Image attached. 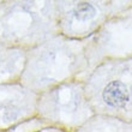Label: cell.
I'll use <instances>...</instances> for the list:
<instances>
[{
  "label": "cell",
  "instance_id": "30bf717a",
  "mask_svg": "<svg viewBox=\"0 0 132 132\" xmlns=\"http://www.w3.org/2000/svg\"><path fill=\"white\" fill-rule=\"evenodd\" d=\"M48 125L46 121H43L41 118H38L37 115H35L32 118L25 120V121L18 124L17 126H14L13 129H11V131L16 132H29V131H42L43 129H46Z\"/></svg>",
  "mask_w": 132,
  "mask_h": 132
},
{
  "label": "cell",
  "instance_id": "8992f818",
  "mask_svg": "<svg viewBox=\"0 0 132 132\" xmlns=\"http://www.w3.org/2000/svg\"><path fill=\"white\" fill-rule=\"evenodd\" d=\"M85 55L89 70L103 60L132 56V6L113 14L85 38Z\"/></svg>",
  "mask_w": 132,
  "mask_h": 132
},
{
  "label": "cell",
  "instance_id": "ba28073f",
  "mask_svg": "<svg viewBox=\"0 0 132 132\" xmlns=\"http://www.w3.org/2000/svg\"><path fill=\"white\" fill-rule=\"evenodd\" d=\"M27 49L0 43V83L18 82L24 69Z\"/></svg>",
  "mask_w": 132,
  "mask_h": 132
},
{
  "label": "cell",
  "instance_id": "3957f363",
  "mask_svg": "<svg viewBox=\"0 0 132 132\" xmlns=\"http://www.w3.org/2000/svg\"><path fill=\"white\" fill-rule=\"evenodd\" d=\"M80 79L94 113L132 121V56L103 60Z\"/></svg>",
  "mask_w": 132,
  "mask_h": 132
},
{
  "label": "cell",
  "instance_id": "5b68a950",
  "mask_svg": "<svg viewBox=\"0 0 132 132\" xmlns=\"http://www.w3.org/2000/svg\"><path fill=\"white\" fill-rule=\"evenodd\" d=\"M132 6V0H58L60 34L87 38L113 14Z\"/></svg>",
  "mask_w": 132,
  "mask_h": 132
},
{
  "label": "cell",
  "instance_id": "6da1fadb",
  "mask_svg": "<svg viewBox=\"0 0 132 132\" xmlns=\"http://www.w3.org/2000/svg\"><path fill=\"white\" fill-rule=\"evenodd\" d=\"M89 71L85 38L56 34L27 49L21 82L41 93L66 80L82 78Z\"/></svg>",
  "mask_w": 132,
  "mask_h": 132
},
{
  "label": "cell",
  "instance_id": "8fae6325",
  "mask_svg": "<svg viewBox=\"0 0 132 132\" xmlns=\"http://www.w3.org/2000/svg\"><path fill=\"white\" fill-rule=\"evenodd\" d=\"M4 1H5V0H0V4H1V3H4Z\"/></svg>",
  "mask_w": 132,
  "mask_h": 132
},
{
  "label": "cell",
  "instance_id": "52a82bcc",
  "mask_svg": "<svg viewBox=\"0 0 132 132\" xmlns=\"http://www.w3.org/2000/svg\"><path fill=\"white\" fill-rule=\"evenodd\" d=\"M38 93L19 80L0 83V131H11L36 115Z\"/></svg>",
  "mask_w": 132,
  "mask_h": 132
},
{
  "label": "cell",
  "instance_id": "7a4b0ae2",
  "mask_svg": "<svg viewBox=\"0 0 132 132\" xmlns=\"http://www.w3.org/2000/svg\"><path fill=\"white\" fill-rule=\"evenodd\" d=\"M58 0H5L0 4V43L28 49L59 34Z\"/></svg>",
  "mask_w": 132,
  "mask_h": 132
},
{
  "label": "cell",
  "instance_id": "277c9868",
  "mask_svg": "<svg viewBox=\"0 0 132 132\" xmlns=\"http://www.w3.org/2000/svg\"><path fill=\"white\" fill-rule=\"evenodd\" d=\"M94 114L80 78L66 80L38 93L36 115L63 132H77Z\"/></svg>",
  "mask_w": 132,
  "mask_h": 132
},
{
  "label": "cell",
  "instance_id": "9c48e42d",
  "mask_svg": "<svg viewBox=\"0 0 132 132\" xmlns=\"http://www.w3.org/2000/svg\"><path fill=\"white\" fill-rule=\"evenodd\" d=\"M77 132H132V121L107 114L91 115Z\"/></svg>",
  "mask_w": 132,
  "mask_h": 132
}]
</instances>
